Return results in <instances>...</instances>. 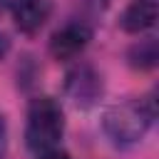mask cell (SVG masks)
Returning <instances> with one entry per match:
<instances>
[{
  "instance_id": "1",
  "label": "cell",
  "mask_w": 159,
  "mask_h": 159,
  "mask_svg": "<svg viewBox=\"0 0 159 159\" xmlns=\"http://www.w3.org/2000/svg\"><path fill=\"white\" fill-rule=\"evenodd\" d=\"M157 117V104L152 97L127 99L119 104H112L102 114V129L117 147H132L149 132L152 122Z\"/></svg>"
},
{
  "instance_id": "5",
  "label": "cell",
  "mask_w": 159,
  "mask_h": 159,
  "mask_svg": "<svg viewBox=\"0 0 159 159\" xmlns=\"http://www.w3.org/2000/svg\"><path fill=\"white\" fill-rule=\"evenodd\" d=\"M12 20L20 32L35 35L50 17V2L47 0H15L12 2Z\"/></svg>"
},
{
  "instance_id": "6",
  "label": "cell",
  "mask_w": 159,
  "mask_h": 159,
  "mask_svg": "<svg viewBox=\"0 0 159 159\" xmlns=\"http://www.w3.org/2000/svg\"><path fill=\"white\" fill-rule=\"evenodd\" d=\"M157 0H132L122 15H119V27L124 32H132V35H139L149 27H154L157 22Z\"/></svg>"
},
{
  "instance_id": "4",
  "label": "cell",
  "mask_w": 159,
  "mask_h": 159,
  "mask_svg": "<svg viewBox=\"0 0 159 159\" xmlns=\"http://www.w3.org/2000/svg\"><path fill=\"white\" fill-rule=\"evenodd\" d=\"M92 40V30L84 22H67L50 37V55L55 60H72L77 57Z\"/></svg>"
},
{
  "instance_id": "9",
  "label": "cell",
  "mask_w": 159,
  "mask_h": 159,
  "mask_svg": "<svg viewBox=\"0 0 159 159\" xmlns=\"http://www.w3.org/2000/svg\"><path fill=\"white\" fill-rule=\"evenodd\" d=\"M37 159H72V157L57 147V149H50V152H42V154H37Z\"/></svg>"
},
{
  "instance_id": "7",
  "label": "cell",
  "mask_w": 159,
  "mask_h": 159,
  "mask_svg": "<svg viewBox=\"0 0 159 159\" xmlns=\"http://www.w3.org/2000/svg\"><path fill=\"white\" fill-rule=\"evenodd\" d=\"M129 65L134 70H152L157 65V40L154 37H147V40H139L132 50H129Z\"/></svg>"
},
{
  "instance_id": "11",
  "label": "cell",
  "mask_w": 159,
  "mask_h": 159,
  "mask_svg": "<svg viewBox=\"0 0 159 159\" xmlns=\"http://www.w3.org/2000/svg\"><path fill=\"white\" fill-rule=\"evenodd\" d=\"M0 7H2V0H0Z\"/></svg>"
},
{
  "instance_id": "3",
  "label": "cell",
  "mask_w": 159,
  "mask_h": 159,
  "mask_svg": "<svg viewBox=\"0 0 159 159\" xmlns=\"http://www.w3.org/2000/svg\"><path fill=\"white\" fill-rule=\"evenodd\" d=\"M65 89L77 107H89L102 97V77L92 65H77L67 72Z\"/></svg>"
},
{
  "instance_id": "8",
  "label": "cell",
  "mask_w": 159,
  "mask_h": 159,
  "mask_svg": "<svg viewBox=\"0 0 159 159\" xmlns=\"http://www.w3.org/2000/svg\"><path fill=\"white\" fill-rule=\"evenodd\" d=\"M5 149H7V124H5V117L0 112V159L5 157Z\"/></svg>"
},
{
  "instance_id": "10",
  "label": "cell",
  "mask_w": 159,
  "mask_h": 159,
  "mask_svg": "<svg viewBox=\"0 0 159 159\" xmlns=\"http://www.w3.org/2000/svg\"><path fill=\"white\" fill-rule=\"evenodd\" d=\"M7 50H10V40H7V37H5L2 32H0V60H2L5 55H7Z\"/></svg>"
},
{
  "instance_id": "2",
  "label": "cell",
  "mask_w": 159,
  "mask_h": 159,
  "mask_svg": "<svg viewBox=\"0 0 159 159\" xmlns=\"http://www.w3.org/2000/svg\"><path fill=\"white\" fill-rule=\"evenodd\" d=\"M65 134V112L52 97H35L27 107L25 144L30 152L42 154L57 149Z\"/></svg>"
}]
</instances>
